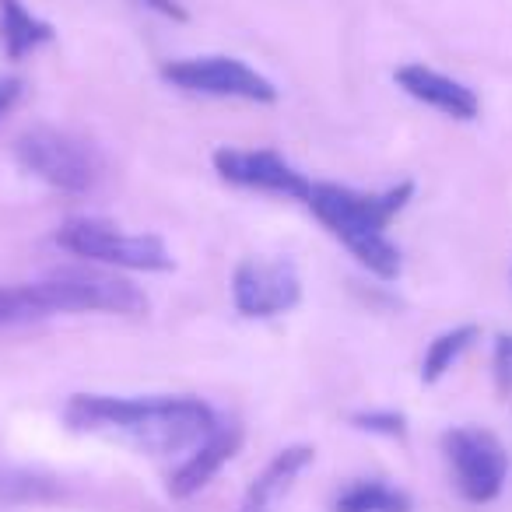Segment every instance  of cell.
<instances>
[{
    "instance_id": "6da1fadb",
    "label": "cell",
    "mask_w": 512,
    "mask_h": 512,
    "mask_svg": "<svg viewBox=\"0 0 512 512\" xmlns=\"http://www.w3.org/2000/svg\"><path fill=\"white\" fill-rule=\"evenodd\" d=\"M71 432L123 439L148 456L193 453L218 428V414L200 397H106L74 393L64 407Z\"/></svg>"
},
{
    "instance_id": "7a4b0ae2",
    "label": "cell",
    "mask_w": 512,
    "mask_h": 512,
    "mask_svg": "<svg viewBox=\"0 0 512 512\" xmlns=\"http://www.w3.org/2000/svg\"><path fill=\"white\" fill-rule=\"evenodd\" d=\"M411 197V179L379 193H362L341 183H313L306 207L334 239H341V246L355 256L365 271L383 281H393L400 278V249L386 235V228L411 204Z\"/></svg>"
},
{
    "instance_id": "3957f363",
    "label": "cell",
    "mask_w": 512,
    "mask_h": 512,
    "mask_svg": "<svg viewBox=\"0 0 512 512\" xmlns=\"http://www.w3.org/2000/svg\"><path fill=\"white\" fill-rule=\"evenodd\" d=\"M60 249L92 260V264L120 267V271H172V253L158 235H130L102 218H67L53 235Z\"/></svg>"
},
{
    "instance_id": "277c9868",
    "label": "cell",
    "mask_w": 512,
    "mask_h": 512,
    "mask_svg": "<svg viewBox=\"0 0 512 512\" xmlns=\"http://www.w3.org/2000/svg\"><path fill=\"white\" fill-rule=\"evenodd\" d=\"M15 158L25 172L60 193H88L102 176L99 151L57 127H32L18 134Z\"/></svg>"
},
{
    "instance_id": "5b68a950",
    "label": "cell",
    "mask_w": 512,
    "mask_h": 512,
    "mask_svg": "<svg viewBox=\"0 0 512 512\" xmlns=\"http://www.w3.org/2000/svg\"><path fill=\"white\" fill-rule=\"evenodd\" d=\"M43 316L57 313H109V316H144L148 295L127 278L99 271H57L43 281H32Z\"/></svg>"
},
{
    "instance_id": "8992f818",
    "label": "cell",
    "mask_w": 512,
    "mask_h": 512,
    "mask_svg": "<svg viewBox=\"0 0 512 512\" xmlns=\"http://www.w3.org/2000/svg\"><path fill=\"white\" fill-rule=\"evenodd\" d=\"M442 453H446L449 474L463 502L488 505L502 495L509 481V453L502 439L481 425H460L442 435Z\"/></svg>"
},
{
    "instance_id": "52a82bcc",
    "label": "cell",
    "mask_w": 512,
    "mask_h": 512,
    "mask_svg": "<svg viewBox=\"0 0 512 512\" xmlns=\"http://www.w3.org/2000/svg\"><path fill=\"white\" fill-rule=\"evenodd\" d=\"M162 81L190 95H207V99H242V102H278V88L271 78L253 71L249 64L235 57H186L165 60L158 67Z\"/></svg>"
},
{
    "instance_id": "ba28073f",
    "label": "cell",
    "mask_w": 512,
    "mask_h": 512,
    "mask_svg": "<svg viewBox=\"0 0 512 512\" xmlns=\"http://www.w3.org/2000/svg\"><path fill=\"white\" fill-rule=\"evenodd\" d=\"M302 302L299 267L285 256H249L232 274V306L246 320H271Z\"/></svg>"
},
{
    "instance_id": "9c48e42d",
    "label": "cell",
    "mask_w": 512,
    "mask_h": 512,
    "mask_svg": "<svg viewBox=\"0 0 512 512\" xmlns=\"http://www.w3.org/2000/svg\"><path fill=\"white\" fill-rule=\"evenodd\" d=\"M214 172H218L225 183L242 186V190H256V193H274V197H288V200H302L306 204L309 186L313 179L306 172H299L285 155L271 148H218L211 155Z\"/></svg>"
},
{
    "instance_id": "30bf717a",
    "label": "cell",
    "mask_w": 512,
    "mask_h": 512,
    "mask_svg": "<svg viewBox=\"0 0 512 512\" xmlns=\"http://www.w3.org/2000/svg\"><path fill=\"white\" fill-rule=\"evenodd\" d=\"M393 81H397L411 99L439 109V113L449 116V120L470 123L481 116V99H477L474 88H467L456 78H446V74L432 71V67H425V64L397 67V71H393Z\"/></svg>"
},
{
    "instance_id": "8fae6325",
    "label": "cell",
    "mask_w": 512,
    "mask_h": 512,
    "mask_svg": "<svg viewBox=\"0 0 512 512\" xmlns=\"http://www.w3.org/2000/svg\"><path fill=\"white\" fill-rule=\"evenodd\" d=\"M239 446H242V428L232 425V421H218V428H214L193 453H186V460L169 474V495L179 498V502L193 498L200 488H207V484L214 481V474H218L235 453H239Z\"/></svg>"
},
{
    "instance_id": "7c38bea8",
    "label": "cell",
    "mask_w": 512,
    "mask_h": 512,
    "mask_svg": "<svg viewBox=\"0 0 512 512\" xmlns=\"http://www.w3.org/2000/svg\"><path fill=\"white\" fill-rule=\"evenodd\" d=\"M316 449L313 446H288L267 463L260 474L253 477V484L242 495V509L239 512H278L285 495L292 491L295 477L306 467H313Z\"/></svg>"
},
{
    "instance_id": "4fadbf2b",
    "label": "cell",
    "mask_w": 512,
    "mask_h": 512,
    "mask_svg": "<svg viewBox=\"0 0 512 512\" xmlns=\"http://www.w3.org/2000/svg\"><path fill=\"white\" fill-rule=\"evenodd\" d=\"M53 39H57V29L32 15L25 0H0V46L8 60L29 57L39 46H50Z\"/></svg>"
},
{
    "instance_id": "5bb4252c",
    "label": "cell",
    "mask_w": 512,
    "mask_h": 512,
    "mask_svg": "<svg viewBox=\"0 0 512 512\" xmlns=\"http://www.w3.org/2000/svg\"><path fill=\"white\" fill-rule=\"evenodd\" d=\"M334 512H414V502L404 488H393L376 477H362L334 498Z\"/></svg>"
},
{
    "instance_id": "9a60e30c",
    "label": "cell",
    "mask_w": 512,
    "mask_h": 512,
    "mask_svg": "<svg viewBox=\"0 0 512 512\" xmlns=\"http://www.w3.org/2000/svg\"><path fill=\"white\" fill-rule=\"evenodd\" d=\"M477 337H481V327H477V323H463V327H453V330H446V334L435 337V341L428 344L425 358H421V383L425 386L439 383V379L460 362V355L477 341Z\"/></svg>"
},
{
    "instance_id": "2e32d148",
    "label": "cell",
    "mask_w": 512,
    "mask_h": 512,
    "mask_svg": "<svg viewBox=\"0 0 512 512\" xmlns=\"http://www.w3.org/2000/svg\"><path fill=\"white\" fill-rule=\"evenodd\" d=\"M46 320L43 306L36 299L32 285H0V327H15V323Z\"/></svg>"
},
{
    "instance_id": "e0dca14e",
    "label": "cell",
    "mask_w": 512,
    "mask_h": 512,
    "mask_svg": "<svg viewBox=\"0 0 512 512\" xmlns=\"http://www.w3.org/2000/svg\"><path fill=\"white\" fill-rule=\"evenodd\" d=\"M351 425L372 435H386V439H404L407 435V418L400 411H362L351 414Z\"/></svg>"
},
{
    "instance_id": "ac0fdd59",
    "label": "cell",
    "mask_w": 512,
    "mask_h": 512,
    "mask_svg": "<svg viewBox=\"0 0 512 512\" xmlns=\"http://www.w3.org/2000/svg\"><path fill=\"white\" fill-rule=\"evenodd\" d=\"M491 365H495V386L502 397H512V334H502L495 341V358H491Z\"/></svg>"
},
{
    "instance_id": "d6986e66",
    "label": "cell",
    "mask_w": 512,
    "mask_h": 512,
    "mask_svg": "<svg viewBox=\"0 0 512 512\" xmlns=\"http://www.w3.org/2000/svg\"><path fill=\"white\" fill-rule=\"evenodd\" d=\"M141 8H151V11H158L162 18H172V22H186V8L179 4V0H137Z\"/></svg>"
},
{
    "instance_id": "ffe728a7",
    "label": "cell",
    "mask_w": 512,
    "mask_h": 512,
    "mask_svg": "<svg viewBox=\"0 0 512 512\" xmlns=\"http://www.w3.org/2000/svg\"><path fill=\"white\" fill-rule=\"evenodd\" d=\"M22 88L25 85L18 78H0V116L8 113V109L22 99Z\"/></svg>"
}]
</instances>
